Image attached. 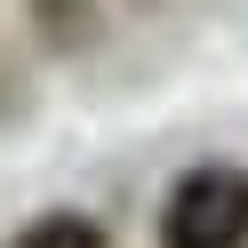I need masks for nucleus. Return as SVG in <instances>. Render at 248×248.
I'll return each instance as SVG.
<instances>
[{"label": "nucleus", "mask_w": 248, "mask_h": 248, "mask_svg": "<svg viewBox=\"0 0 248 248\" xmlns=\"http://www.w3.org/2000/svg\"><path fill=\"white\" fill-rule=\"evenodd\" d=\"M160 240L168 248H240L248 240V176H232V168H192V176L168 192Z\"/></svg>", "instance_id": "obj_1"}, {"label": "nucleus", "mask_w": 248, "mask_h": 248, "mask_svg": "<svg viewBox=\"0 0 248 248\" xmlns=\"http://www.w3.org/2000/svg\"><path fill=\"white\" fill-rule=\"evenodd\" d=\"M16 248H104V240L80 224V216H48V224H40V232H24Z\"/></svg>", "instance_id": "obj_2"}]
</instances>
